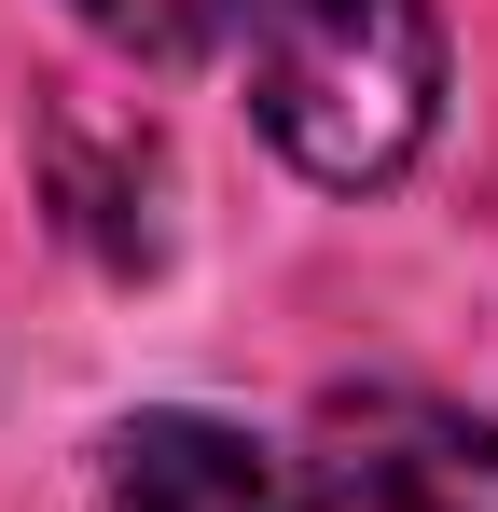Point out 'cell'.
Wrapping results in <instances>:
<instances>
[{
	"label": "cell",
	"mask_w": 498,
	"mask_h": 512,
	"mask_svg": "<svg viewBox=\"0 0 498 512\" xmlns=\"http://www.w3.org/2000/svg\"><path fill=\"white\" fill-rule=\"evenodd\" d=\"M236 56L263 139L332 194H374L429 153V111H443L429 0H236Z\"/></svg>",
	"instance_id": "6da1fadb"
},
{
	"label": "cell",
	"mask_w": 498,
	"mask_h": 512,
	"mask_svg": "<svg viewBox=\"0 0 498 512\" xmlns=\"http://www.w3.org/2000/svg\"><path fill=\"white\" fill-rule=\"evenodd\" d=\"M291 512H498V429L443 388H332L291 457Z\"/></svg>",
	"instance_id": "7a4b0ae2"
},
{
	"label": "cell",
	"mask_w": 498,
	"mask_h": 512,
	"mask_svg": "<svg viewBox=\"0 0 498 512\" xmlns=\"http://www.w3.org/2000/svg\"><path fill=\"white\" fill-rule=\"evenodd\" d=\"M97 512H291L277 485V457L222 416H125L111 429V457H97Z\"/></svg>",
	"instance_id": "3957f363"
},
{
	"label": "cell",
	"mask_w": 498,
	"mask_h": 512,
	"mask_svg": "<svg viewBox=\"0 0 498 512\" xmlns=\"http://www.w3.org/2000/svg\"><path fill=\"white\" fill-rule=\"evenodd\" d=\"M70 14L111 42V56H153V70L208 56V42H236V0H70Z\"/></svg>",
	"instance_id": "277c9868"
}]
</instances>
